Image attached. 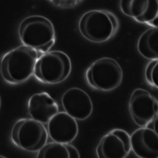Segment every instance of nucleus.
Returning <instances> with one entry per match:
<instances>
[{"label":"nucleus","mask_w":158,"mask_h":158,"mask_svg":"<svg viewBox=\"0 0 158 158\" xmlns=\"http://www.w3.org/2000/svg\"><path fill=\"white\" fill-rule=\"evenodd\" d=\"M148 25L151 27H158V12H157V14L156 18L153 20H152L151 22H149Z\"/></svg>","instance_id":"18"},{"label":"nucleus","mask_w":158,"mask_h":158,"mask_svg":"<svg viewBox=\"0 0 158 158\" xmlns=\"http://www.w3.org/2000/svg\"><path fill=\"white\" fill-rule=\"evenodd\" d=\"M38 158H80L78 149L70 143L53 141L46 144L37 152Z\"/></svg>","instance_id":"14"},{"label":"nucleus","mask_w":158,"mask_h":158,"mask_svg":"<svg viewBox=\"0 0 158 158\" xmlns=\"http://www.w3.org/2000/svg\"><path fill=\"white\" fill-rule=\"evenodd\" d=\"M119 22L116 16L106 10L94 9L84 13L78 22L80 34L93 43H104L116 33Z\"/></svg>","instance_id":"3"},{"label":"nucleus","mask_w":158,"mask_h":158,"mask_svg":"<svg viewBox=\"0 0 158 158\" xmlns=\"http://www.w3.org/2000/svg\"><path fill=\"white\" fill-rule=\"evenodd\" d=\"M61 104L65 112L77 120L89 118L93 110V104L89 94L81 88L72 87L61 97Z\"/></svg>","instance_id":"9"},{"label":"nucleus","mask_w":158,"mask_h":158,"mask_svg":"<svg viewBox=\"0 0 158 158\" xmlns=\"http://www.w3.org/2000/svg\"><path fill=\"white\" fill-rule=\"evenodd\" d=\"M128 111L137 125L147 127L158 115V99L146 89L136 88L130 97Z\"/></svg>","instance_id":"7"},{"label":"nucleus","mask_w":158,"mask_h":158,"mask_svg":"<svg viewBox=\"0 0 158 158\" xmlns=\"http://www.w3.org/2000/svg\"><path fill=\"white\" fill-rule=\"evenodd\" d=\"M0 157H5L3 156H0Z\"/></svg>","instance_id":"20"},{"label":"nucleus","mask_w":158,"mask_h":158,"mask_svg":"<svg viewBox=\"0 0 158 158\" xmlns=\"http://www.w3.org/2000/svg\"><path fill=\"white\" fill-rule=\"evenodd\" d=\"M147 127L153 129L158 135V115Z\"/></svg>","instance_id":"17"},{"label":"nucleus","mask_w":158,"mask_h":158,"mask_svg":"<svg viewBox=\"0 0 158 158\" xmlns=\"http://www.w3.org/2000/svg\"><path fill=\"white\" fill-rule=\"evenodd\" d=\"M137 49L143 57L148 60L158 59V27H151L140 35Z\"/></svg>","instance_id":"15"},{"label":"nucleus","mask_w":158,"mask_h":158,"mask_svg":"<svg viewBox=\"0 0 158 158\" xmlns=\"http://www.w3.org/2000/svg\"><path fill=\"white\" fill-rule=\"evenodd\" d=\"M131 150L130 135L123 129L114 128L101 138L96 152L99 158H125Z\"/></svg>","instance_id":"8"},{"label":"nucleus","mask_w":158,"mask_h":158,"mask_svg":"<svg viewBox=\"0 0 158 158\" xmlns=\"http://www.w3.org/2000/svg\"><path fill=\"white\" fill-rule=\"evenodd\" d=\"M47 128L32 118L17 120L10 131V140L17 148L28 152H38L47 143Z\"/></svg>","instance_id":"6"},{"label":"nucleus","mask_w":158,"mask_h":158,"mask_svg":"<svg viewBox=\"0 0 158 158\" xmlns=\"http://www.w3.org/2000/svg\"><path fill=\"white\" fill-rule=\"evenodd\" d=\"M27 110L31 118L44 124L59 112L57 102L47 92L32 94L28 100Z\"/></svg>","instance_id":"12"},{"label":"nucleus","mask_w":158,"mask_h":158,"mask_svg":"<svg viewBox=\"0 0 158 158\" xmlns=\"http://www.w3.org/2000/svg\"><path fill=\"white\" fill-rule=\"evenodd\" d=\"M144 76L146 81L158 89V59L150 60L146 64Z\"/></svg>","instance_id":"16"},{"label":"nucleus","mask_w":158,"mask_h":158,"mask_svg":"<svg viewBox=\"0 0 158 158\" xmlns=\"http://www.w3.org/2000/svg\"><path fill=\"white\" fill-rule=\"evenodd\" d=\"M1 104H2V101H1V97L0 96V109H1Z\"/></svg>","instance_id":"19"},{"label":"nucleus","mask_w":158,"mask_h":158,"mask_svg":"<svg viewBox=\"0 0 158 158\" xmlns=\"http://www.w3.org/2000/svg\"><path fill=\"white\" fill-rule=\"evenodd\" d=\"M71 70V60L66 53L59 50L51 51L38 59L33 76L40 83L54 85L66 80Z\"/></svg>","instance_id":"5"},{"label":"nucleus","mask_w":158,"mask_h":158,"mask_svg":"<svg viewBox=\"0 0 158 158\" xmlns=\"http://www.w3.org/2000/svg\"><path fill=\"white\" fill-rule=\"evenodd\" d=\"M50 138L54 141L71 143L77 136L78 126L77 120L65 111L55 114L47 123Z\"/></svg>","instance_id":"10"},{"label":"nucleus","mask_w":158,"mask_h":158,"mask_svg":"<svg viewBox=\"0 0 158 158\" xmlns=\"http://www.w3.org/2000/svg\"><path fill=\"white\" fill-rule=\"evenodd\" d=\"M41 54L23 44L6 52L0 62V72L3 80L10 85L27 81L33 75L36 62Z\"/></svg>","instance_id":"1"},{"label":"nucleus","mask_w":158,"mask_h":158,"mask_svg":"<svg viewBox=\"0 0 158 158\" xmlns=\"http://www.w3.org/2000/svg\"><path fill=\"white\" fill-rule=\"evenodd\" d=\"M18 35L23 44L42 54L50 51L56 42L53 23L40 15H32L23 19L19 25Z\"/></svg>","instance_id":"2"},{"label":"nucleus","mask_w":158,"mask_h":158,"mask_svg":"<svg viewBox=\"0 0 158 158\" xmlns=\"http://www.w3.org/2000/svg\"><path fill=\"white\" fill-rule=\"evenodd\" d=\"M119 6L123 14L147 25L158 12L157 0H120Z\"/></svg>","instance_id":"13"},{"label":"nucleus","mask_w":158,"mask_h":158,"mask_svg":"<svg viewBox=\"0 0 158 158\" xmlns=\"http://www.w3.org/2000/svg\"><path fill=\"white\" fill-rule=\"evenodd\" d=\"M84 77L86 83L91 88L110 91L120 85L123 70L115 59L104 57L91 63L86 69Z\"/></svg>","instance_id":"4"},{"label":"nucleus","mask_w":158,"mask_h":158,"mask_svg":"<svg viewBox=\"0 0 158 158\" xmlns=\"http://www.w3.org/2000/svg\"><path fill=\"white\" fill-rule=\"evenodd\" d=\"M131 150L140 158H158V135L148 127L135 130L130 135Z\"/></svg>","instance_id":"11"}]
</instances>
